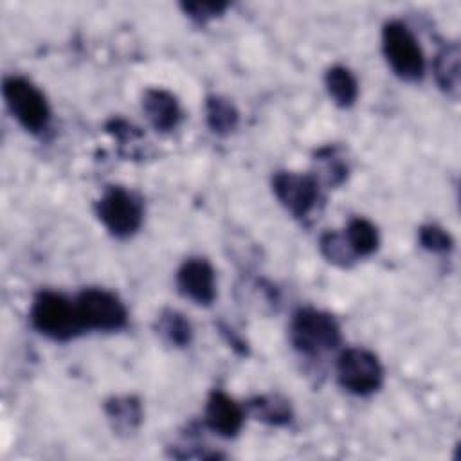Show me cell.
I'll return each mask as SVG.
<instances>
[{"label":"cell","mask_w":461,"mask_h":461,"mask_svg":"<svg viewBox=\"0 0 461 461\" xmlns=\"http://www.w3.org/2000/svg\"><path fill=\"white\" fill-rule=\"evenodd\" d=\"M31 324L43 335L54 340H68L76 337L83 328L76 303H70L58 292H40L29 312Z\"/></svg>","instance_id":"1"},{"label":"cell","mask_w":461,"mask_h":461,"mask_svg":"<svg viewBox=\"0 0 461 461\" xmlns=\"http://www.w3.org/2000/svg\"><path fill=\"white\" fill-rule=\"evenodd\" d=\"M290 339L297 351L308 357H319L339 346L340 330L330 313L313 308H301L294 313Z\"/></svg>","instance_id":"2"},{"label":"cell","mask_w":461,"mask_h":461,"mask_svg":"<svg viewBox=\"0 0 461 461\" xmlns=\"http://www.w3.org/2000/svg\"><path fill=\"white\" fill-rule=\"evenodd\" d=\"M382 47L385 59L396 76L405 81H416L423 76V52L405 23L387 22L382 31Z\"/></svg>","instance_id":"3"},{"label":"cell","mask_w":461,"mask_h":461,"mask_svg":"<svg viewBox=\"0 0 461 461\" xmlns=\"http://www.w3.org/2000/svg\"><path fill=\"white\" fill-rule=\"evenodd\" d=\"M4 97L16 117V121L29 131L38 133L47 128L50 119V110L45 95L29 79L20 76L5 77Z\"/></svg>","instance_id":"4"},{"label":"cell","mask_w":461,"mask_h":461,"mask_svg":"<svg viewBox=\"0 0 461 461\" xmlns=\"http://www.w3.org/2000/svg\"><path fill=\"white\" fill-rule=\"evenodd\" d=\"M337 378L346 391L366 396L382 385L384 369L371 351L348 348L337 360Z\"/></svg>","instance_id":"5"},{"label":"cell","mask_w":461,"mask_h":461,"mask_svg":"<svg viewBox=\"0 0 461 461\" xmlns=\"http://www.w3.org/2000/svg\"><path fill=\"white\" fill-rule=\"evenodd\" d=\"M140 200L124 187H110L97 202V216L106 230L117 238L131 236L142 223Z\"/></svg>","instance_id":"6"},{"label":"cell","mask_w":461,"mask_h":461,"mask_svg":"<svg viewBox=\"0 0 461 461\" xmlns=\"http://www.w3.org/2000/svg\"><path fill=\"white\" fill-rule=\"evenodd\" d=\"M76 310L83 328L113 331L126 324V308L122 301L103 288H85L76 299Z\"/></svg>","instance_id":"7"},{"label":"cell","mask_w":461,"mask_h":461,"mask_svg":"<svg viewBox=\"0 0 461 461\" xmlns=\"http://www.w3.org/2000/svg\"><path fill=\"white\" fill-rule=\"evenodd\" d=\"M277 200L295 216L304 218L319 200V180L312 175L281 171L272 178Z\"/></svg>","instance_id":"8"},{"label":"cell","mask_w":461,"mask_h":461,"mask_svg":"<svg viewBox=\"0 0 461 461\" xmlns=\"http://www.w3.org/2000/svg\"><path fill=\"white\" fill-rule=\"evenodd\" d=\"M176 286L196 304H211L216 295L214 270L203 258H189L176 272Z\"/></svg>","instance_id":"9"},{"label":"cell","mask_w":461,"mask_h":461,"mask_svg":"<svg viewBox=\"0 0 461 461\" xmlns=\"http://www.w3.org/2000/svg\"><path fill=\"white\" fill-rule=\"evenodd\" d=\"M243 418L241 407L230 396L221 391L211 393L205 405V423L212 432L234 438L243 425Z\"/></svg>","instance_id":"10"},{"label":"cell","mask_w":461,"mask_h":461,"mask_svg":"<svg viewBox=\"0 0 461 461\" xmlns=\"http://www.w3.org/2000/svg\"><path fill=\"white\" fill-rule=\"evenodd\" d=\"M142 110L157 131H171L182 117L176 97L162 88H148L144 92Z\"/></svg>","instance_id":"11"},{"label":"cell","mask_w":461,"mask_h":461,"mask_svg":"<svg viewBox=\"0 0 461 461\" xmlns=\"http://www.w3.org/2000/svg\"><path fill=\"white\" fill-rule=\"evenodd\" d=\"M324 83L330 97L342 108L351 106L358 95V83L349 68L342 65H335L328 68L324 76Z\"/></svg>","instance_id":"12"},{"label":"cell","mask_w":461,"mask_h":461,"mask_svg":"<svg viewBox=\"0 0 461 461\" xmlns=\"http://www.w3.org/2000/svg\"><path fill=\"white\" fill-rule=\"evenodd\" d=\"M344 238L355 254V258L369 256L378 249V232L376 227L366 218H353L348 223Z\"/></svg>","instance_id":"13"},{"label":"cell","mask_w":461,"mask_h":461,"mask_svg":"<svg viewBox=\"0 0 461 461\" xmlns=\"http://www.w3.org/2000/svg\"><path fill=\"white\" fill-rule=\"evenodd\" d=\"M104 409H106V414H108L110 421L113 423L115 430L131 432L140 423V416H142L140 403L131 396L113 398V400L106 402Z\"/></svg>","instance_id":"14"},{"label":"cell","mask_w":461,"mask_h":461,"mask_svg":"<svg viewBox=\"0 0 461 461\" xmlns=\"http://www.w3.org/2000/svg\"><path fill=\"white\" fill-rule=\"evenodd\" d=\"M249 409L256 420L270 425H286L292 420V411L286 400L279 396H258L249 402Z\"/></svg>","instance_id":"15"},{"label":"cell","mask_w":461,"mask_h":461,"mask_svg":"<svg viewBox=\"0 0 461 461\" xmlns=\"http://www.w3.org/2000/svg\"><path fill=\"white\" fill-rule=\"evenodd\" d=\"M434 72L439 86L447 92H457L459 88V47L456 43L447 45L438 52L434 59Z\"/></svg>","instance_id":"16"},{"label":"cell","mask_w":461,"mask_h":461,"mask_svg":"<svg viewBox=\"0 0 461 461\" xmlns=\"http://www.w3.org/2000/svg\"><path fill=\"white\" fill-rule=\"evenodd\" d=\"M205 112H207L209 128L218 135H225L232 131L238 124V110L225 97H220V95L209 97L205 104Z\"/></svg>","instance_id":"17"},{"label":"cell","mask_w":461,"mask_h":461,"mask_svg":"<svg viewBox=\"0 0 461 461\" xmlns=\"http://www.w3.org/2000/svg\"><path fill=\"white\" fill-rule=\"evenodd\" d=\"M158 333L175 346H187L191 340V324L189 321L175 312V310H164L157 322Z\"/></svg>","instance_id":"18"},{"label":"cell","mask_w":461,"mask_h":461,"mask_svg":"<svg viewBox=\"0 0 461 461\" xmlns=\"http://www.w3.org/2000/svg\"><path fill=\"white\" fill-rule=\"evenodd\" d=\"M319 245H321L322 256L339 267H349L355 259V254L351 252L344 234L326 232V234H322Z\"/></svg>","instance_id":"19"},{"label":"cell","mask_w":461,"mask_h":461,"mask_svg":"<svg viewBox=\"0 0 461 461\" xmlns=\"http://www.w3.org/2000/svg\"><path fill=\"white\" fill-rule=\"evenodd\" d=\"M420 243L430 252H447L452 249V238L438 225H423L420 229Z\"/></svg>","instance_id":"20"},{"label":"cell","mask_w":461,"mask_h":461,"mask_svg":"<svg viewBox=\"0 0 461 461\" xmlns=\"http://www.w3.org/2000/svg\"><path fill=\"white\" fill-rule=\"evenodd\" d=\"M182 7H184L185 13H189L191 18H194L198 22H205V20L223 13L227 4H220V2H193V4H184Z\"/></svg>","instance_id":"21"}]
</instances>
